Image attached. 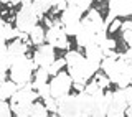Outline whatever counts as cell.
Returning <instances> with one entry per match:
<instances>
[{"label": "cell", "mask_w": 132, "mask_h": 117, "mask_svg": "<svg viewBox=\"0 0 132 117\" xmlns=\"http://www.w3.org/2000/svg\"><path fill=\"white\" fill-rule=\"evenodd\" d=\"M64 61L68 64V74L74 82H86L89 78H93V74L99 71L78 51H68Z\"/></svg>", "instance_id": "6da1fadb"}, {"label": "cell", "mask_w": 132, "mask_h": 117, "mask_svg": "<svg viewBox=\"0 0 132 117\" xmlns=\"http://www.w3.org/2000/svg\"><path fill=\"white\" fill-rule=\"evenodd\" d=\"M36 68V64L33 63V60L25 56H20L18 60L12 61L10 63V79L15 82L16 86L20 84H25V82L31 81V76H33V69Z\"/></svg>", "instance_id": "7a4b0ae2"}, {"label": "cell", "mask_w": 132, "mask_h": 117, "mask_svg": "<svg viewBox=\"0 0 132 117\" xmlns=\"http://www.w3.org/2000/svg\"><path fill=\"white\" fill-rule=\"evenodd\" d=\"M106 76L109 78L111 82L117 84V87H126L130 84L132 81V61L117 58L114 61L112 68L106 73Z\"/></svg>", "instance_id": "3957f363"}, {"label": "cell", "mask_w": 132, "mask_h": 117, "mask_svg": "<svg viewBox=\"0 0 132 117\" xmlns=\"http://www.w3.org/2000/svg\"><path fill=\"white\" fill-rule=\"evenodd\" d=\"M132 104V87L130 84L126 87H119L116 93H112L111 104L106 111V115L109 117H121L124 115V109Z\"/></svg>", "instance_id": "277c9868"}, {"label": "cell", "mask_w": 132, "mask_h": 117, "mask_svg": "<svg viewBox=\"0 0 132 117\" xmlns=\"http://www.w3.org/2000/svg\"><path fill=\"white\" fill-rule=\"evenodd\" d=\"M38 20L40 18H38V15H36V12L33 10L31 2H22V8L18 10V13L15 16V27L18 28L20 31L28 33L36 23H38Z\"/></svg>", "instance_id": "5b68a950"}, {"label": "cell", "mask_w": 132, "mask_h": 117, "mask_svg": "<svg viewBox=\"0 0 132 117\" xmlns=\"http://www.w3.org/2000/svg\"><path fill=\"white\" fill-rule=\"evenodd\" d=\"M81 12L76 10L73 7L66 5L64 10H61V16H60V22L61 27H63V31L68 36H74L79 30V22H81Z\"/></svg>", "instance_id": "8992f818"}, {"label": "cell", "mask_w": 132, "mask_h": 117, "mask_svg": "<svg viewBox=\"0 0 132 117\" xmlns=\"http://www.w3.org/2000/svg\"><path fill=\"white\" fill-rule=\"evenodd\" d=\"M45 41H48L51 46L60 48V49H69V41L68 35L63 31L60 20H53V25L48 28V31L45 33Z\"/></svg>", "instance_id": "52a82bcc"}, {"label": "cell", "mask_w": 132, "mask_h": 117, "mask_svg": "<svg viewBox=\"0 0 132 117\" xmlns=\"http://www.w3.org/2000/svg\"><path fill=\"white\" fill-rule=\"evenodd\" d=\"M102 30H104V28H102ZM97 31H99V28L96 27V25L91 23V20L88 18V16L82 18L79 22V30H78V33L74 35L76 36L78 46L84 48V46H88V45L94 43V41H96V33Z\"/></svg>", "instance_id": "ba28073f"}, {"label": "cell", "mask_w": 132, "mask_h": 117, "mask_svg": "<svg viewBox=\"0 0 132 117\" xmlns=\"http://www.w3.org/2000/svg\"><path fill=\"white\" fill-rule=\"evenodd\" d=\"M50 84V93L55 99L61 97V96L68 94L71 91V84H73V79L69 78L68 73L64 71H58V73L53 76V81L48 82Z\"/></svg>", "instance_id": "9c48e42d"}, {"label": "cell", "mask_w": 132, "mask_h": 117, "mask_svg": "<svg viewBox=\"0 0 132 117\" xmlns=\"http://www.w3.org/2000/svg\"><path fill=\"white\" fill-rule=\"evenodd\" d=\"M53 61H55V46H51L50 43L48 45H43V43L38 45V49L33 53V63L36 64V68L38 66L46 68Z\"/></svg>", "instance_id": "30bf717a"}, {"label": "cell", "mask_w": 132, "mask_h": 117, "mask_svg": "<svg viewBox=\"0 0 132 117\" xmlns=\"http://www.w3.org/2000/svg\"><path fill=\"white\" fill-rule=\"evenodd\" d=\"M74 109L76 117H89L93 111V97L84 91H79L74 96Z\"/></svg>", "instance_id": "8fae6325"}, {"label": "cell", "mask_w": 132, "mask_h": 117, "mask_svg": "<svg viewBox=\"0 0 132 117\" xmlns=\"http://www.w3.org/2000/svg\"><path fill=\"white\" fill-rule=\"evenodd\" d=\"M56 114L61 117H76V109H74V96L64 94L56 99Z\"/></svg>", "instance_id": "7c38bea8"}, {"label": "cell", "mask_w": 132, "mask_h": 117, "mask_svg": "<svg viewBox=\"0 0 132 117\" xmlns=\"http://www.w3.org/2000/svg\"><path fill=\"white\" fill-rule=\"evenodd\" d=\"M132 13V0H111L109 2V15L114 18L117 16H129Z\"/></svg>", "instance_id": "4fadbf2b"}, {"label": "cell", "mask_w": 132, "mask_h": 117, "mask_svg": "<svg viewBox=\"0 0 132 117\" xmlns=\"http://www.w3.org/2000/svg\"><path fill=\"white\" fill-rule=\"evenodd\" d=\"M28 45L27 43H23L20 38H13V41H12L10 45L7 46V58L10 60V63L12 61H15V60H18L20 56H25L27 55V51H28Z\"/></svg>", "instance_id": "5bb4252c"}, {"label": "cell", "mask_w": 132, "mask_h": 117, "mask_svg": "<svg viewBox=\"0 0 132 117\" xmlns=\"http://www.w3.org/2000/svg\"><path fill=\"white\" fill-rule=\"evenodd\" d=\"M84 55H86L84 56L86 60L99 69V63L102 60V48L99 46L97 43H91L88 46H84Z\"/></svg>", "instance_id": "9a60e30c"}, {"label": "cell", "mask_w": 132, "mask_h": 117, "mask_svg": "<svg viewBox=\"0 0 132 117\" xmlns=\"http://www.w3.org/2000/svg\"><path fill=\"white\" fill-rule=\"evenodd\" d=\"M18 33H20V30L18 28H13L12 27L10 23H3L2 25V28H0V41H3V43H5L7 40H13V38H16V36H18Z\"/></svg>", "instance_id": "2e32d148"}, {"label": "cell", "mask_w": 132, "mask_h": 117, "mask_svg": "<svg viewBox=\"0 0 132 117\" xmlns=\"http://www.w3.org/2000/svg\"><path fill=\"white\" fill-rule=\"evenodd\" d=\"M28 36H30V41H31V45H41V43H45V30L40 27L38 23L35 25V27L31 28L30 31H28Z\"/></svg>", "instance_id": "e0dca14e"}, {"label": "cell", "mask_w": 132, "mask_h": 117, "mask_svg": "<svg viewBox=\"0 0 132 117\" xmlns=\"http://www.w3.org/2000/svg\"><path fill=\"white\" fill-rule=\"evenodd\" d=\"M31 7H33V10L36 12L38 18L41 20L43 15L51 8V0H31Z\"/></svg>", "instance_id": "ac0fdd59"}, {"label": "cell", "mask_w": 132, "mask_h": 117, "mask_svg": "<svg viewBox=\"0 0 132 117\" xmlns=\"http://www.w3.org/2000/svg\"><path fill=\"white\" fill-rule=\"evenodd\" d=\"M16 87L18 86H16L13 81H7V79L2 81L0 82V99H5V101L10 99V96L16 91Z\"/></svg>", "instance_id": "d6986e66"}, {"label": "cell", "mask_w": 132, "mask_h": 117, "mask_svg": "<svg viewBox=\"0 0 132 117\" xmlns=\"http://www.w3.org/2000/svg\"><path fill=\"white\" fill-rule=\"evenodd\" d=\"M46 115H48V109L45 107V104L36 102V101L31 102V106H30V114H28V117H46Z\"/></svg>", "instance_id": "ffe728a7"}, {"label": "cell", "mask_w": 132, "mask_h": 117, "mask_svg": "<svg viewBox=\"0 0 132 117\" xmlns=\"http://www.w3.org/2000/svg\"><path fill=\"white\" fill-rule=\"evenodd\" d=\"M48 71L46 68H43V66H38V69H36V73H35V81L31 82V86H33V89H36L40 84H43V82H48Z\"/></svg>", "instance_id": "44dd1931"}, {"label": "cell", "mask_w": 132, "mask_h": 117, "mask_svg": "<svg viewBox=\"0 0 132 117\" xmlns=\"http://www.w3.org/2000/svg\"><path fill=\"white\" fill-rule=\"evenodd\" d=\"M91 3H93V0H66V5L79 10L81 13L88 12V8H91Z\"/></svg>", "instance_id": "7402d4cb"}, {"label": "cell", "mask_w": 132, "mask_h": 117, "mask_svg": "<svg viewBox=\"0 0 132 117\" xmlns=\"http://www.w3.org/2000/svg\"><path fill=\"white\" fill-rule=\"evenodd\" d=\"M84 93H88L91 97H96V96H101L102 93H104V89L99 87V84L96 82V79H94V81H91L89 84L84 86Z\"/></svg>", "instance_id": "603a6c76"}, {"label": "cell", "mask_w": 132, "mask_h": 117, "mask_svg": "<svg viewBox=\"0 0 132 117\" xmlns=\"http://www.w3.org/2000/svg\"><path fill=\"white\" fill-rule=\"evenodd\" d=\"M64 64H66L64 58H61V60H56V58H55V61H53L51 64H48V66H46V71H48V74L55 76V74L58 73V71H61V68H64Z\"/></svg>", "instance_id": "cb8c5ba5"}, {"label": "cell", "mask_w": 132, "mask_h": 117, "mask_svg": "<svg viewBox=\"0 0 132 117\" xmlns=\"http://www.w3.org/2000/svg\"><path fill=\"white\" fill-rule=\"evenodd\" d=\"M36 94H38V97H41V99L50 97L51 93H50V84L48 82H43V84H40L38 87H36Z\"/></svg>", "instance_id": "d4e9b609"}, {"label": "cell", "mask_w": 132, "mask_h": 117, "mask_svg": "<svg viewBox=\"0 0 132 117\" xmlns=\"http://www.w3.org/2000/svg\"><path fill=\"white\" fill-rule=\"evenodd\" d=\"M10 115H12L10 104L5 99H0V117H10Z\"/></svg>", "instance_id": "484cf974"}, {"label": "cell", "mask_w": 132, "mask_h": 117, "mask_svg": "<svg viewBox=\"0 0 132 117\" xmlns=\"http://www.w3.org/2000/svg\"><path fill=\"white\" fill-rule=\"evenodd\" d=\"M45 107L48 109V112L51 111L53 114H56V107H58V104H56V99L53 97V96H50V97L45 99Z\"/></svg>", "instance_id": "4316f807"}, {"label": "cell", "mask_w": 132, "mask_h": 117, "mask_svg": "<svg viewBox=\"0 0 132 117\" xmlns=\"http://www.w3.org/2000/svg\"><path fill=\"white\" fill-rule=\"evenodd\" d=\"M96 82L99 84V87H102V89H107L111 84L109 78L106 76V74H96Z\"/></svg>", "instance_id": "83f0119b"}, {"label": "cell", "mask_w": 132, "mask_h": 117, "mask_svg": "<svg viewBox=\"0 0 132 117\" xmlns=\"http://www.w3.org/2000/svg\"><path fill=\"white\" fill-rule=\"evenodd\" d=\"M8 68H10V60L7 58V55H2V56H0V69L7 71Z\"/></svg>", "instance_id": "f1b7e54d"}, {"label": "cell", "mask_w": 132, "mask_h": 117, "mask_svg": "<svg viewBox=\"0 0 132 117\" xmlns=\"http://www.w3.org/2000/svg\"><path fill=\"white\" fill-rule=\"evenodd\" d=\"M51 7H55L58 12L66 8V0H51Z\"/></svg>", "instance_id": "f546056e"}, {"label": "cell", "mask_w": 132, "mask_h": 117, "mask_svg": "<svg viewBox=\"0 0 132 117\" xmlns=\"http://www.w3.org/2000/svg\"><path fill=\"white\" fill-rule=\"evenodd\" d=\"M101 48H102V49H106V48H109V49H114V48H116V40H112V38H106L104 41H102Z\"/></svg>", "instance_id": "4dcf8cb0"}, {"label": "cell", "mask_w": 132, "mask_h": 117, "mask_svg": "<svg viewBox=\"0 0 132 117\" xmlns=\"http://www.w3.org/2000/svg\"><path fill=\"white\" fill-rule=\"evenodd\" d=\"M119 27H121V20L114 18L112 22H111L109 25H107V30H109L111 33H112V31H117V30H119Z\"/></svg>", "instance_id": "1f68e13d"}, {"label": "cell", "mask_w": 132, "mask_h": 117, "mask_svg": "<svg viewBox=\"0 0 132 117\" xmlns=\"http://www.w3.org/2000/svg\"><path fill=\"white\" fill-rule=\"evenodd\" d=\"M122 36H124V41L127 43V46H132V28L130 30H124Z\"/></svg>", "instance_id": "d6a6232c"}, {"label": "cell", "mask_w": 132, "mask_h": 117, "mask_svg": "<svg viewBox=\"0 0 132 117\" xmlns=\"http://www.w3.org/2000/svg\"><path fill=\"white\" fill-rule=\"evenodd\" d=\"M102 56H109V58H114V60H117L119 55L114 51V49H109V48H106V49H102Z\"/></svg>", "instance_id": "836d02e7"}, {"label": "cell", "mask_w": 132, "mask_h": 117, "mask_svg": "<svg viewBox=\"0 0 132 117\" xmlns=\"http://www.w3.org/2000/svg\"><path fill=\"white\" fill-rule=\"evenodd\" d=\"M119 58H122V60H127V61H132V49H127L126 53L119 55Z\"/></svg>", "instance_id": "e575fe53"}, {"label": "cell", "mask_w": 132, "mask_h": 117, "mask_svg": "<svg viewBox=\"0 0 132 117\" xmlns=\"http://www.w3.org/2000/svg\"><path fill=\"white\" fill-rule=\"evenodd\" d=\"M119 28H121L122 31H124V30H130V28H132V22H129V20H126V22H121V27H119Z\"/></svg>", "instance_id": "d590c367"}, {"label": "cell", "mask_w": 132, "mask_h": 117, "mask_svg": "<svg viewBox=\"0 0 132 117\" xmlns=\"http://www.w3.org/2000/svg\"><path fill=\"white\" fill-rule=\"evenodd\" d=\"M84 86H86V82H74V84H71V87H74L78 93H79V91H84Z\"/></svg>", "instance_id": "8d00e7d4"}, {"label": "cell", "mask_w": 132, "mask_h": 117, "mask_svg": "<svg viewBox=\"0 0 132 117\" xmlns=\"http://www.w3.org/2000/svg\"><path fill=\"white\" fill-rule=\"evenodd\" d=\"M5 79H7V71H2V69H0V82L5 81Z\"/></svg>", "instance_id": "74e56055"}, {"label": "cell", "mask_w": 132, "mask_h": 117, "mask_svg": "<svg viewBox=\"0 0 132 117\" xmlns=\"http://www.w3.org/2000/svg\"><path fill=\"white\" fill-rule=\"evenodd\" d=\"M0 2H3V3H8V5H10V7L16 5V2H15V0H0Z\"/></svg>", "instance_id": "f35d334b"}, {"label": "cell", "mask_w": 132, "mask_h": 117, "mask_svg": "<svg viewBox=\"0 0 132 117\" xmlns=\"http://www.w3.org/2000/svg\"><path fill=\"white\" fill-rule=\"evenodd\" d=\"M45 23H46V27L50 28V27L53 25V20H51V18H46V20H45Z\"/></svg>", "instance_id": "ab89813d"}, {"label": "cell", "mask_w": 132, "mask_h": 117, "mask_svg": "<svg viewBox=\"0 0 132 117\" xmlns=\"http://www.w3.org/2000/svg\"><path fill=\"white\" fill-rule=\"evenodd\" d=\"M16 3H22V2H31V0H15Z\"/></svg>", "instance_id": "60d3db41"}, {"label": "cell", "mask_w": 132, "mask_h": 117, "mask_svg": "<svg viewBox=\"0 0 132 117\" xmlns=\"http://www.w3.org/2000/svg\"><path fill=\"white\" fill-rule=\"evenodd\" d=\"M3 23H5V22H3V20L0 18V28H2V25H3Z\"/></svg>", "instance_id": "b9f144b4"}]
</instances>
